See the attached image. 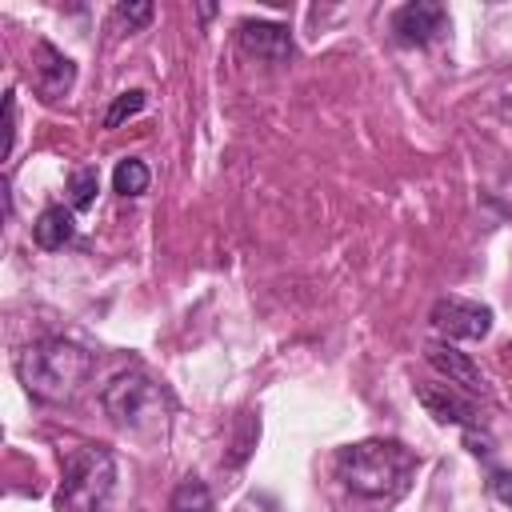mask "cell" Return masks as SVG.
<instances>
[{
    "instance_id": "obj_1",
    "label": "cell",
    "mask_w": 512,
    "mask_h": 512,
    "mask_svg": "<svg viewBox=\"0 0 512 512\" xmlns=\"http://www.w3.org/2000/svg\"><path fill=\"white\" fill-rule=\"evenodd\" d=\"M96 372V356L64 336H44L20 348L16 356V376L28 388V396L48 400V404H64L72 400Z\"/></svg>"
},
{
    "instance_id": "obj_2",
    "label": "cell",
    "mask_w": 512,
    "mask_h": 512,
    "mask_svg": "<svg viewBox=\"0 0 512 512\" xmlns=\"http://www.w3.org/2000/svg\"><path fill=\"white\" fill-rule=\"evenodd\" d=\"M412 452L396 440H356L336 452V476L356 496H396L408 484Z\"/></svg>"
},
{
    "instance_id": "obj_3",
    "label": "cell",
    "mask_w": 512,
    "mask_h": 512,
    "mask_svg": "<svg viewBox=\"0 0 512 512\" xmlns=\"http://www.w3.org/2000/svg\"><path fill=\"white\" fill-rule=\"evenodd\" d=\"M116 484V456L104 444H76L64 456V472L52 496L56 512H100Z\"/></svg>"
},
{
    "instance_id": "obj_4",
    "label": "cell",
    "mask_w": 512,
    "mask_h": 512,
    "mask_svg": "<svg viewBox=\"0 0 512 512\" xmlns=\"http://www.w3.org/2000/svg\"><path fill=\"white\" fill-rule=\"evenodd\" d=\"M100 404L108 412V420L116 428L140 432V428H156L160 412H164V388L156 380H148L144 372H120L104 392Z\"/></svg>"
},
{
    "instance_id": "obj_5",
    "label": "cell",
    "mask_w": 512,
    "mask_h": 512,
    "mask_svg": "<svg viewBox=\"0 0 512 512\" xmlns=\"http://www.w3.org/2000/svg\"><path fill=\"white\" fill-rule=\"evenodd\" d=\"M428 320L444 340H484L492 332V308L464 296H440Z\"/></svg>"
},
{
    "instance_id": "obj_6",
    "label": "cell",
    "mask_w": 512,
    "mask_h": 512,
    "mask_svg": "<svg viewBox=\"0 0 512 512\" xmlns=\"http://www.w3.org/2000/svg\"><path fill=\"white\" fill-rule=\"evenodd\" d=\"M448 32V12L444 4L436 0H412V4H400L392 12V36L400 44H412V48H428L432 40H440Z\"/></svg>"
},
{
    "instance_id": "obj_7",
    "label": "cell",
    "mask_w": 512,
    "mask_h": 512,
    "mask_svg": "<svg viewBox=\"0 0 512 512\" xmlns=\"http://www.w3.org/2000/svg\"><path fill=\"white\" fill-rule=\"evenodd\" d=\"M76 84V64L48 40H36L32 44V88L44 104H56L72 92Z\"/></svg>"
},
{
    "instance_id": "obj_8",
    "label": "cell",
    "mask_w": 512,
    "mask_h": 512,
    "mask_svg": "<svg viewBox=\"0 0 512 512\" xmlns=\"http://www.w3.org/2000/svg\"><path fill=\"white\" fill-rule=\"evenodd\" d=\"M424 360H428L448 384H460V388H468L472 396H484V392H488V380H484L480 364H476L468 352H460L452 340H432V344H424Z\"/></svg>"
},
{
    "instance_id": "obj_9",
    "label": "cell",
    "mask_w": 512,
    "mask_h": 512,
    "mask_svg": "<svg viewBox=\"0 0 512 512\" xmlns=\"http://www.w3.org/2000/svg\"><path fill=\"white\" fill-rule=\"evenodd\" d=\"M240 48L256 60H268V64H284L292 56V32L288 24H276V20H244L240 24Z\"/></svg>"
},
{
    "instance_id": "obj_10",
    "label": "cell",
    "mask_w": 512,
    "mask_h": 512,
    "mask_svg": "<svg viewBox=\"0 0 512 512\" xmlns=\"http://www.w3.org/2000/svg\"><path fill=\"white\" fill-rule=\"evenodd\" d=\"M416 400L436 424H460L464 432L476 428V404L448 384H416Z\"/></svg>"
},
{
    "instance_id": "obj_11",
    "label": "cell",
    "mask_w": 512,
    "mask_h": 512,
    "mask_svg": "<svg viewBox=\"0 0 512 512\" xmlns=\"http://www.w3.org/2000/svg\"><path fill=\"white\" fill-rule=\"evenodd\" d=\"M72 236H76V220H72V208H64V204H48V208L32 220V240H36V248H44V252L64 248Z\"/></svg>"
},
{
    "instance_id": "obj_12",
    "label": "cell",
    "mask_w": 512,
    "mask_h": 512,
    "mask_svg": "<svg viewBox=\"0 0 512 512\" xmlns=\"http://www.w3.org/2000/svg\"><path fill=\"white\" fill-rule=\"evenodd\" d=\"M148 184H152V172H148V164H144L140 156L116 160V168H112V188H116L120 196H140V192H148Z\"/></svg>"
},
{
    "instance_id": "obj_13",
    "label": "cell",
    "mask_w": 512,
    "mask_h": 512,
    "mask_svg": "<svg viewBox=\"0 0 512 512\" xmlns=\"http://www.w3.org/2000/svg\"><path fill=\"white\" fill-rule=\"evenodd\" d=\"M96 192H100V168L96 164H80V168L68 172V204H72V212L92 208Z\"/></svg>"
},
{
    "instance_id": "obj_14",
    "label": "cell",
    "mask_w": 512,
    "mask_h": 512,
    "mask_svg": "<svg viewBox=\"0 0 512 512\" xmlns=\"http://www.w3.org/2000/svg\"><path fill=\"white\" fill-rule=\"evenodd\" d=\"M168 512H212V492L200 476H188L176 484L172 500H168Z\"/></svg>"
},
{
    "instance_id": "obj_15",
    "label": "cell",
    "mask_w": 512,
    "mask_h": 512,
    "mask_svg": "<svg viewBox=\"0 0 512 512\" xmlns=\"http://www.w3.org/2000/svg\"><path fill=\"white\" fill-rule=\"evenodd\" d=\"M144 104H148V92H144V88H128V92H120V96L108 104V112H104V128H120V124L132 120Z\"/></svg>"
},
{
    "instance_id": "obj_16",
    "label": "cell",
    "mask_w": 512,
    "mask_h": 512,
    "mask_svg": "<svg viewBox=\"0 0 512 512\" xmlns=\"http://www.w3.org/2000/svg\"><path fill=\"white\" fill-rule=\"evenodd\" d=\"M116 16H120V20L128 24V32H132V28H144V24L156 16V8H152V4H120Z\"/></svg>"
},
{
    "instance_id": "obj_17",
    "label": "cell",
    "mask_w": 512,
    "mask_h": 512,
    "mask_svg": "<svg viewBox=\"0 0 512 512\" xmlns=\"http://www.w3.org/2000/svg\"><path fill=\"white\" fill-rule=\"evenodd\" d=\"M488 492H492L500 504H508V508H512V472H492Z\"/></svg>"
},
{
    "instance_id": "obj_18",
    "label": "cell",
    "mask_w": 512,
    "mask_h": 512,
    "mask_svg": "<svg viewBox=\"0 0 512 512\" xmlns=\"http://www.w3.org/2000/svg\"><path fill=\"white\" fill-rule=\"evenodd\" d=\"M4 132H8V156L16 148V92L4 96Z\"/></svg>"
}]
</instances>
